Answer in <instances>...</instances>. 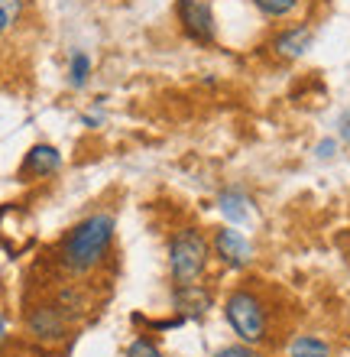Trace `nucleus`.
<instances>
[{
    "instance_id": "nucleus-10",
    "label": "nucleus",
    "mask_w": 350,
    "mask_h": 357,
    "mask_svg": "<svg viewBox=\"0 0 350 357\" xmlns=\"http://www.w3.org/2000/svg\"><path fill=\"white\" fill-rule=\"evenodd\" d=\"M52 302H56L72 321H81L88 312H91V292H88L81 282H62V286L52 292Z\"/></svg>"
},
{
    "instance_id": "nucleus-4",
    "label": "nucleus",
    "mask_w": 350,
    "mask_h": 357,
    "mask_svg": "<svg viewBox=\"0 0 350 357\" xmlns=\"http://www.w3.org/2000/svg\"><path fill=\"white\" fill-rule=\"evenodd\" d=\"M72 325H75V321L68 319L52 299H42L26 309V335L36 341V344H46V348H56V344L68 341Z\"/></svg>"
},
{
    "instance_id": "nucleus-3",
    "label": "nucleus",
    "mask_w": 350,
    "mask_h": 357,
    "mask_svg": "<svg viewBox=\"0 0 350 357\" xmlns=\"http://www.w3.org/2000/svg\"><path fill=\"white\" fill-rule=\"evenodd\" d=\"M211 237L195 225L179 227L169 237V276L175 286L198 282L211 264Z\"/></svg>"
},
{
    "instance_id": "nucleus-14",
    "label": "nucleus",
    "mask_w": 350,
    "mask_h": 357,
    "mask_svg": "<svg viewBox=\"0 0 350 357\" xmlns=\"http://www.w3.org/2000/svg\"><path fill=\"white\" fill-rule=\"evenodd\" d=\"M91 72H95V62H91V56H88L85 49L72 52V59H68V85L75 88V91L85 88L91 82Z\"/></svg>"
},
{
    "instance_id": "nucleus-2",
    "label": "nucleus",
    "mask_w": 350,
    "mask_h": 357,
    "mask_svg": "<svg viewBox=\"0 0 350 357\" xmlns=\"http://www.w3.org/2000/svg\"><path fill=\"white\" fill-rule=\"evenodd\" d=\"M224 321L237 335V341L263 348L273 341V309L269 299L256 286H234L224 299Z\"/></svg>"
},
{
    "instance_id": "nucleus-20",
    "label": "nucleus",
    "mask_w": 350,
    "mask_h": 357,
    "mask_svg": "<svg viewBox=\"0 0 350 357\" xmlns=\"http://www.w3.org/2000/svg\"><path fill=\"white\" fill-rule=\"evenodd\" d=\"M7 338H10V321H7V315L0 312V348L7 344Z\"/></svg>"
},
{
    "instance_id": "nucleus-5",
    "label": "nucleus",
    "mask_w": 350,
    "mask_h": 357,
    "mask_svg": "<svg viewBox=\"0 0 350 357\" xmlns=\"http://www.w3.org/2000/svg\"><path fill=\"white\" fill-rule=\"evenodd\" d=\"M175 20H179L182 36L195 46H214L218 39V23L211 13L208 0H175Z\"/></svg>"
},
{
    "instance_id": "nucleus-12",
    "label": "nucleus",
    "mask_w": 350,
    "mask_h": 357,
    "mask_svg": "<svg viewBox=\"0 0 350 357\" xmlns=\"http://www.w3.org/2000/svg\"><path fill=\"white\" fill-rule=\"evenodd\" d=\"M285 357H331V344L318 335H295L289 341V351Z\"/></svg>"
},
{
    "instance_id": "nucleus-9",
    "label": "nucleus",
    "mask_w": 350,
    "mask_h": 357,
    "mask_svg": "<svg viewBox=\"0 0 350 357\" xmlns=\"http://www.w3.org/2000/svg\"><path fill=\"white\" fill-rule=\"evenodd\" d=\"M211 305H214V296L201 282H189V286L172 289V312L182 319H205Z\"/></svg>"
},
{
    "instance_id": "nucleus-11",
    "label": "nucleus",
    "mask_w": 350,
    "mask_h": 357,
    "mask_svg": "<svg viewBox=\"0 0 350 357\" xmlns=\"http://www.w3.org/2000/svg\"><path fill=\"white\" fill-rule=\"evenodd\" d=\"M218 211L224 218H228V225H246L250 221V215H253V202H250V195L246 192H240V188H224L218 195Z\"/></svg>"
},
{
    "instance_id": "nucleus-8",
    "label": "nucleus",
    "mask_w": 350,
    "mask_h": 357,
    "mask_svg": "<svg viewBox=\"0 0 350 357\" xmlns=\"http://www.w3.org/2000/svg\"><path fill=\"white\" fill-rule=\"evenodd\" d=\"M62 169V153L52 146V143H33L23 156L17 169L19 182H39V178H49Z\"/></svg>"
},
{
    "instance_id": "nucleus-19",
    "label": "nucleus",
    "mask_w": 350,
    "mask_h": 357,
    "mask_svg": "<svg viewBox=\"0 0 350 357\" xmlns=\"http://www.w3.org/2000/svg\"><path fill=\"white\" fill-rule=\"evenodd\" d=\"M337 127H341V143L350 146V114H344L341 121H337Z\"/></svg>"
},
{
    "instance_id": "nucleus-6",
    "label": "nucleus",
    "mask_w": 350,
    "mask_h": 357,
    "mask_svg": "<svg viewBox=\"0 0 350 357\" xmlns=\"http://www.w3.org/2000/svg\"><path fill=\"white\" fill-rule=\"evenodd\" d=\"M211 254H214V260H218L221 266H228V270H246L250 260H253V247H250L244 231H237L234 225H228V227H218V231L211 234Z\"/></svg>"
},
{
    "instance_id": "nucleus-13",
    "label": "nucleus",
    "mask_w": 350,
    "mask_h": 357,
    "mask_svg": "<svg viewBox=\"0 0 350 357\" xmlns=\"http://www.w3.org/2000/svg\"><path fill=\"white\" fill-rule=\"evenodd\" d=\"M308 0H253V7L263 13L266 20H292L305 10Z\"/></svg>"
},
{
    "instance_id": "nucleus-18",
    "label": "nucleus",
    "mask_w": 350,
    "mask_h": 357,
    "mask_svg": "<svg viewBox=\"0 0 350 357\" xmlns=\"http://www.w3.org/2000/svg\"><path fill=\"white\" fill-rule=\"evenodd\" d=\"M334 153H337V140H321L315 146V156H318V160H331Z\"/></svg>"
},
{
    "instance_id": "nucleus-1",
    "label": "nucleus",
    "mask_w": 350,
    "mask_h": 357,
    "mask_svg": "<svg viewBox=\"0 0 350 357\" xmlns=\"http://www.w3.org/2000/svg\"><path fill=\"white\" fill-rule=\"evenodd\" d=\"M114 237H117V218L107 208H97L91 215H85L81 221L65 231V237L56 247V260L58 266L75 276L85 280L91 273H97L107 264V257L114 250Z\"/></svg>"
},
{
    "instance_id": "nucleus-15",
    "label": "nucleus",
    "mask_w": 350,
    "mask_h": 357,
    "mask_svg": "<svg viewBox=\"0 0 350 357\" xmlns=\"http://www.w3.org/2000/svg\"><path fill=\"white\" fill-rule=\"evenodd\" d=\"M23 13H26V0H0V39L23 23Z\"/></svg>"
},
{
    "instance_id": "nucleus-7",
    "label": "nucleus",
    "mask_w": 350,
    "mask_h": 357,
    "mask_svg": "<svg viewBox=\"0 0 350 357\" xmlns=\"http://www.w3.org/2000/svg\"><path fill=\"white\" fill-rule=\"evenodd\" d=\"M312 39H315L312 26H308L305 20H295V23L283 26L269 39V49H273V56L279 59V62H295V59H302L305 52L312 49Z\"/></svg>"
},
{
    "instance_id": "nucleus-17",
    "label": "nucleus",
    "mask_w": 350,
    "mask_h": 357,
    "mask_svg": "<svg viewBox=\"0 0 350 357\" xmlns=\"http://www.w3.org/2000/svg\"><path fill=\"white\" fill-rule=\"evenodd\" d=\"M211 357H266L260 348H253V344H244V341H237V344H224V348H218Z\"/></svg>"
},
{
    "instance_id": "nucleus-16",
    "label": "nucleus",
    "mask_w": 350,
    "mask_h": 357,
    "mask_svg": "<svg viewBox=\"0 0 350 357\" xmlns=\"http://www.w3.org/2000/svg\"><path fill=\"white\" fill-rule=\"evenodd\" d=\"M123 357H166V354H162V348L152 338L140 335V338H133L130 344H127V354Z\"/></svg>"
}]
</instances>
